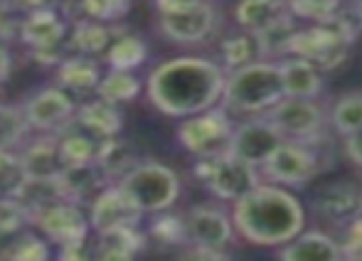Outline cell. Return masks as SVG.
Segmentation results:
<instances>
[{"label": "cell", "instance_id": "836d02e7", "mask_svg": "<svg viewBox=\"0 0 362 261\" xmlns=\"http://www.w3.org/2000/svg\"><path fill=\"white\" fill-rule=\"evenodd\" d=\"M330 126L340 136L362 131V91H350L335 101L330 109Z\"/></svg>", "mask_w": 362, "mask_h": 261}, {"label": "cell", "instance_id": "4dcf8cb0", "mask_svg": "<svg viewBox=\"0 0 362 261\" xmlns=\"http://www.w3.org/2000/svg\"><path fill=\"white\" fill-rule=\"evenodd\" d=\"M148 59V47L141 37L136 35H119L111 40V45L106 47V64L111 69H126L134 71L136 66H141Z\"/></svg>", "mask_w": 362, "mask_h": 261}, {"label": "cell", "instance_id": "f35d334b", "mask_svg": "<svg viewBox=\"0 0 362 261\" xmlns=\"http://www.w3.org/2000/svg\"><path fill=\"white\" fill-rule=\"evenodd\" d=\"M86 20L94 23H114L129 13V0H76Z\"/></svg>", "mask_w": 362, "mask_h": 261}, {"label": "cell", "instance_id": "b9f144b4", "mask_svg": "<svg viewBox=\"0 0 362 261\" xmlns=\"http://www.w3.org/2000/svg\"><path fill=\"white\" fill-rule=\"evenodd\" d=\"M57 3L59 0H5V5L20 15H28L33 10H42V8H54Z\"/></svg>", "mask_w": 362, "mask_h": 261}, {"label": "cell", "instance_id": "d6a6232c", "mask_svg": "<svg viewBox=\"0 0 362 261\" xmlns=\"http://www.w3.org/2000/svg\"><path fill=\"white\" fill-rule=\"evenodd\" d=\"M296 20L293 15L276 20L274 25H269L267 30L257 33V45H259V57H274V54H288V45L296 35Z\"/></svg>", "mask_w": 362, "mask_h": 261}, {"label": "cell", "instance_id": "52a82bcc", "mask_svg": "<svg viewBox=\"0 0 362 261\" xmlns=\"http://www.w3.org/2000/svg\"><path fill=\"white\" fill-rule=\"evenodd\" d=\"M350 45L353 42L345 40L333 25L315 23L305 30H296L293 40L288 45V54L315 64L320 71H328L348 59Z\"/></svg>", "mask_w": 362, "mask_h": 261}, {"label": "cell", "instance_id": "e0dca14e", "mask_svg": "<svg viewBox=\"0 0 362 261\" xmlns=\"http://www.w3.org/2000/svg\"><path fill=\"white\" fill-rule=\"evenodd\" d=\"M18 35L33 50H57L67 37V20L57 13V8H42L20 18Z\"/></svg>", "mask_w": 362, "mask_h": 261}, {"label": "cell", "instance_id": "60d3db41", "mask_svg": "<svg viewBox=\"0 0 362 261\" xmlns=\"http://www.w3.org/2000/svg\"><path fill=\"white\" fill-rule=\"evenodd\" d=\"M89 249H91L89 237L81 239V242H74V244H64V247L59 249L57 261H89Z\"/></svg>", "mask_w": 362, "mask_h": 261}, {"label": "cell", "instance_id": "9c48e42d", "mask_svg": "<svg viewBox=\"0 0 362 261\" xmlns=\"http://www.w3.org/2000/svg\"><path fill=\"white\" fill-rule=\"evenodd\" d=\"M262 116H267L286 141H310V138H318L320 133H325V111L313 99L284 96Z\"/></svg>", "mask_w": 362, "mask_h": 261}, {"label": "cell", "instance_id": "9a60e30c", "mask_svg": "<svg viewBox=\"0 0 362 261\" xmlns=\"http://www.w3.org/2000/svg\"><path fill=\"white\" fill-rule=\"evenodd\" d=\"M187 244L207 249H224L234 239V224L227 212L212 204H195L182 217Z\"/></svg>", "mask_w": 362, "mask_h": 261}, {"label": "cell", "instance_id": "d6986e66", "mask_svg": "<svg viewBox=\"0 0 362 261\" xmlns=\"http://www.w3.org/2000/svg\"><path fill=\"white\" fill-rule=\"evenodd\" d=\"M28 178H59L64 166L62 156H59V143L57 136L52 133H42L35 141L25 143L23 153H18Z\"/></svg>", "mask_w": 362, "mask_h": 261}, {"label": "cell", "instance_id": "ac0fdd59", "mask_svg": "<svg viewBox=\"0 0 362 261\" xmlns=\"http://www.w3.org/2000/svg\"><path fill=\"white\" fill-rule=\"evenodd\" d=\"M279 261H343V252L335 237L318 229L296 234L279 252Z\"/></svg>", "mask_w": 362, "mask_h": 261}, {"label": "cell", "instance_id": "ee69618b", "mask_svg": "<svg viewBox=\"0 0 362 261\" xmlns=\"http://www.w3.org/2000/svg\"><path fill=\"white\" fill-rule=\"evenodd\" d=\"M195 3H202V0H156L158 15H168V13H180V10L192 8Z\"/></svg>", "mask_w": 362, "mask_h": 261}, {"label": "cell", "instance_id": "2e32d148", "mask_svg": "<svg viewBox=\"0 0 362 261\" xmlns=\"http://www.w3.org/2000/svg\"><path fill=\"white\" fill-rule=\"evenodd\" d=\"M217 25V10L212 3H195L192 8L180 10V13L158 15V28L168 40L180 45H195L202 42L212 35Z\"/></svg>", "mask_w": 362, "mask_h": 261}, {"label": "cell", "instance_id": "7402d4cb", "mask_svg": "<svg viewBox=\"0 0 362 261\" xmlns=\"http://www.w3.org/2000/svg\"><path fill=\"white\" fill-rule=\"evenodd\" d=\"M144 249V234L139 227L114 229L96 234V242L89 249V261H134Z\"/></svg>", "mask_w": 362, "mask_h": 261}, {"label": "cell", "instance_id": "cb8c5ba5", "mask_svg": "<svg viewBox=\"0 0 362 261\" xmlns=\"http://www.w3.org/2000/svg\"><path fill=\"white\" fill-rule=\"evenodd\" d=\"M64 187V195L72 202H84V199H94L106 187V178L99 170L96 163H86V166H67L59 175Z\"/></svg>", "mask_w": 362, "mask_h": 261}, {"label": "cell", "instance_id": "8d00e7d4", "mask_svg": "<svg viewBox=\"0 0 362 261\" xmlns=\"http://www.w3.org/2000/svg\"><path fill=\"white\" fill-rule=\"evenodd\" d=\"M28 124H25L23 109L0 104V151H13L25 141Z\"/></svg>", "mask_w": 362, "mask_h": 261}, {"label": "cell", "instance_id": "8fae6325", "mask_svg": "<svg viewBox=\"0 0 362 261\" xmlns=\"http://www.w3.org/2000/svg\"><path fill=\"white\" fill-rule=\"evenodd\" d=\"M30 224L37 227L40 234H45L49 242L59 244V247L81 242L89 237L91 229L89 217L84 214L81 204L72 202V199H59V202L42 207L30 217Z\"/></svg>", "mask_w": 362, "mask_h": 261}, {"label": "cell", "instance_id": "ab89813d", "mask_svg": "<svg viewBox=\"0 0 362 261\" xmlns=\"http://www.w3.org/2000/svg\"><path fill=\"white\" fill-rule=\"evenodd\" d=\"M175 261H232L224 254V249H207V247H195L190 244L187 249H182L180 257Z\"/></svg>", "mask_w": 362, "mask_h": 261}, {"label": "cell", "instance_id": "f546056e", "mask_svg": "<svg viewBox=\"0 0 362 261\" xmlns=\"http://www.w3.org/2000/svg\"><path fill=\"white\" fill-rule=\"evenodd\" d=\"M111 40H114V30L104 23H94V20H79L72 33H69L72 47L79 54H84V57L106 52Z\"/></svg>", "mask_w": 362, "mask_h": 261}, {"label": "cell", "instance_id": "7bdbcfd3", "mask_svg": "<svg viewBox=\"0 0 362 261\" xmlns=\"http://www.w3.org/2000/svg\"><path fill=\"white\" fill-rule=\"evenodd\" d=\"M343 151L355 166L362 168V131H355V133H350V136H345Z\"/></svg>", "mask_w": 362, "mask_h": 261}, {"label": "cell", "instance_id": "ba28073f", "mask_svg": "<svg viewBox=\"0 0 362 261\" xmlns=\"http://www.w3.org/2000/svg\"><path fill=\"white\" fill-rule=\"evenodd\" d=\"M320 168H323V161H320L318 151L310 143L284 141L269 156V161L262 166V170L274 185L300 187L313 180L320 173Z\"/></svg>", "mask_w": 362, "mask_h": 261}, {"label": "cell", "instance_id": "ffe728a7", "mask_svg": "<svg viewBox=\"0 0 362 261\" xmlns=\"http://www.w3.org/2000/svg\"><path fill=\"white\" fill-rule=\"evenodd\" d=\"M279 69H281L284 96L315 101L323 91V74H320L318 66L305 62V59L288 57L279 62Z\"/></svg>", "mask_w": 362, "mask_h": 261}, {"label": "cell", "instance_id": "d590c367", "mask_svg": "<svg viewBox=\"0 0 362 261\" xmlns=\"http://www.w3.org/2000/svg\"><path fill=\"white\" fill-rule=\"evenodd\" d=\"M28 180L23 161L15 151H0V199H15Z\"/></svg>", "mask_w": 362, "mask_h": 261}, {"label": "cell", "instance_id": "30bf717a", "mask_svg": "<svg viewBox=\"0 0 362 261\" xmlns=\"http://www.w3.org/2000/svg\"><path fill=\"white\" fill-rule=\"evenodd\" d=\"M284 141L286 138L279 133V129L267 116H257V119L242 121L239 126H234L227 153L252 168H262Z\"/></svg>", "mask_w": 362, "mask_h": 261}, {"label": "cell", "instance_id": "74e56055", "mask_svg": "<svg viewBox=\"0 0 362 261\" xmlns=\"http://www.w3.org/2000/svg\"><path fill=\"white\" fill-rule=\"evenodd\" d=\"M151 237L156 242H160L163 247H177V244H187L185 237V224H182V217L173 212H158L156 219L151 224Z\"/></svg>", "mask_w": 362, "mask_h": 261}, {"label": "cell", "instance_id": "3957f363", "mask_svg": "<svg viewBox=\"0 0 362 261\" xmlns=\"http://www.w3.org/2000/svg\"><path fill=\"white\" fill-rule=\"evenodd\" d=\"M284 99L281 69L279 62H257L239 66L224 76L222 106L239 114H267L276 101Z\"/></svg>", "mask_w": 362, "mask_h": 261}, {"label": "cell", "instance_id": "6da1fadb", "mask_svg": "<svg viewBox=\"0 0 362 261\" xmlns=\"http://www.w3.org/2000/svg\"><path fill=\"white\" fill-rule=\"evenodd\" d=\"M227 71L205 57H175L158 64L148 76V99L173 119L202 114L222 99Z\"/></svg>", "mask_w": 362, "mask_h": 261}, {"label": "cell", "instance_id": "7dc6e473", "mask_svg": "<svg viewBox=\"0 0 362 261\" xmlns=\"http://www.w3.org/2000/svg\"><path fill=\"white\" fill-rule=\"evenodd\" d=\"M205 3H210V0H205Z\"/></svg>", "mask_w": 362, "mask_h": 261}, {"label": "cell", "instance_id": "bcb514c9", "mask_svg": "<svg viewBox=\"0 0 362 261\" xmlns=\"http://www.w3.org/2000/svg\"><path fill=\"white\" fill-rule=\"evenodd\" d=\"M5 10V0H0V13H3Z\"/></svg>", "mask_w": 362, "mask_h": 261}, {"label": "cell", "instance_id": "8992f818", "mask_svg": "<svg viewBox=\"0 0 362 261\" xmlns=\"http://www.w3.org/2000/svg\"><path fill=\"white\" fill-rule=\"evenodd\" d=\"M195 175L205 182V187L212 195L219 199H229V202H237L239 197H244L259 185L257 168L237 161L229 153L200 158V163L195 166Z\"/></svg>", "mask_w": 362, "mask_h": 261}, {"label": "cell", "instance_id": "f6af8a7d", "mask_svg": "<svg viewBox=\"0 0 362 261\" xmlns=\"http://www.w3.org/2000/svg\"><path fill=\"white\" fill-rule=\"evenodd\" d=\"M10 69H13V59H10L8 47H5V45H0V81L8 79Z\"/></svg>", "mask_w": 362, "mask_h": 261}, {"label": "cell", "instance_id": "44dd1931", "mask_svg": "<svg viewBox=\"0 0 362 261\" xmlns=\"http://www.w3.org/2000/svg\"><path fill=\"white\" fill-rule=\"evenodd\" d=\"M74 126H79L84 133L94 136L96 141H104V138L119 136L124 129V116L116 109L114 104H106V101H86L79 109L74 111Z\"/></svg>", "mask_w": 362, "mask_h": 261}, {"label": "cell", "instance_id": "c3c4849f", "mask_svg": "<svg viewBox=\"0 0 362 261\" xmlns=\"http://www.w3.org/2000/svg\"><path fill=\"white\" fill-rule=\"evenodd\" d=\"M129 3H131V0H129Z\"/></svg>", "mask_w": 362, "mask_h": 261}, {"label": "cell", "instance_id": "7c38bea8", "mask_svg": "<svg viewBox=\"0 0 362 261\" xmlns=\"http://www.w3.org/2000/svg\"><path fill=\"white\" fill-rule=\"evenodd\" d=\"M74 101L59 86H47L33 94L23 104V116L28 129H35L40 133H52L57 136L74 121Z\"/></svg>", "mask_w": 362, "mask_h": 261}, {"label": "cell", "instance_id": "484cf974", "mask_svg": "<svg viewBox=\"0 0 362 261\" xmlns=\"http://www.w3.org/2000/svg\"><path fill=\"white\" fill-rule=\"evenodd\" d=\"M99 79H101L99 64L94 59L84 57V54L62 59L57 66V84L64 91H79V94H84V91L96 89Z\"/></svg>", "mask_w": 362, "mask_h": 261}, {"label": "cell", "instance_id": "4fadbf2b", "mask_svg": "<svg viewBox=\"0 0 362 261\" xmlns=\"http://www.w3.org/2000/svg\"><path fill=\"white\" fill-rule=\"evenodd\" d=\"M310 209L320 222L343 229L362 214V187L350 180L330 182L315 192Z\"/></svg>", "mask_w": 362, "mask_h": 261}, {"label": "cell", "instance_id": "4316f807", "mask_svg": "<svg viewBox=\"0 0 362 261\" xmlns=\"http://www.w3.org/2000/svg\"><path fill=\"white\" fill-rule=\"evenodd\" d=\"M15 199H18L20 207L33 217L35 212H40V209L47 207V204L67 199V195H64V187L59 178H28Z\"/></svg>", "mask_w": 362, "mask_h": 261}, {"label": "cell", "instance_id": "f1b7e54d", "mask_svg": "<svg viewBox=\"0 0 362 261\" xmlns=\"http://www.w3.org/2000/svg\"><path fill=\"white\" fill-rule=\"evenodd\" d=\"M94 91L99 94L101 101L119 106V104H126V101H134L136 96H139L141 79L134 74V71L111 69V71H106V74L101 76Z\"/></svg>", "mask_w": 362, "mask_h": 261}, {"label": "cell", "instance_id": "d4e9b609", "mask_svg": "<svg viewBox=\"0 0 362 261\" xmlns=\"http://www.w3.org/2000/svg\"><path fill=\"white\" fill-rule=\"evenodd\" d=\"M94 163L99 166V170L104 173L106 182H111V180L119 182L121 178H124L131 168L139 166L141 161L129 143L121 141L119 136H114V138H104V141L99 143V151H96Z\"/></svg>", "mask_w": 362, "mask_h": 261}, {"label": "cell", "instance_id": "e575fe53", "mask_svg": "<svg viewBox=\"0 0 362 261\" xmlns=\"http://www.w3.org/2000/svg\"><path fill=\"white\" fill-rule=\"evenodd\" d=\"M259 57V45L257 37L252 33H242V35H232L222 42V69H239V66H247L252 62H257Z\"/></svg>", "mask_w": 362, "mask_h": 261}, {"label": "cell", "instance_id": "603a6c76", "mask_svg": "<svg viewBox=\"0 0 362 261\" xmlns=\"http://www.w3.org/2000/svg\"><path fill=\"white\" fill-rule=\"evenodd\" d=\"M286 15H291L286 0H239L234 8V18H237L239 28L252 35L267 30L269 25L286 18Z\"/></svg>", "mask_w": 362, "mask_h": 261}, {"label": "cell", "instance_id": "7a4b0ae2", "mask_svg": "<svg viewBox=\"0 0 362 261\" xmlns=\"http://www.w3.org/2000/svg\"><path fill=\"white\" fill-rule=\"evenodd\" d=\"M232 224L249 244L284 247L303 232L305 209L298 197L279 185H262L234 202Z\"/></svg>", "mask_w": 362, "mask_h": 261}, {"label": "cell", "instance_id": "83f0119b", "mask_svg": "<svg viewBox=\"0 0 362 261\" xmlns=\"http://www.w3.org/2000/svg\"><path fill=\"white\" fill-rule=\"evenodd\" d=\"M57 143L64 166H86V163L96 161V151H99L101 141H96L94 136L84 133L79 126L69 124L67 129L57 133Z\"/></svg>", "mask_w": 362, "mask_h": 261}, {"label": "cell", "instance_id": "5b68a950", "mask_svg": "<svg viewBox=\"0 0 362 261\" xmlns=\"http://www.w3.org/2000/svg\"><path fill=\"white\" fill-rule=\"evenodd\" d=\"M234 124L224 106H212L202 114L187 116L177 129V141L187 153L197 158L222 156L229 148Z\"/></svg>", "mask_w": 362, "mask_h": 261}, {"label": "cell", "instance_id": "277c9868", "mask_svg": "<svg viewBox=\"0 0 362 261\" xmlns=\"http://www.w3.org/2000/svg\"><path fill=\"white\" fill-rule=\"evenodd\" d=\"M116 185L121 187L126 197L148 214H158L170 209L180 197V178L173 168L163 163H139L131 168Z\"/></svg>", "mask_w": 362, "mask_h": 261}, {"label": "cell", "instance_id": "5bb4252c", "mask_svg": "<svg viewBox=\"0 0 362 261\" xmlns=\"http://www.w3.org/2000/svg\"><path fill=\"white\" fill-rule=\"evenodd\" d=\"M141 212L129 197L121 192L119 185H109L91 199L89 207V227L96 234L114 232V229H126V227H139L141 224Z\"/></svg>", "mask_w": 362, "mask_h": 261}, {"label": "cell", "instance_id": "1f68e13d", "mask_svg": "<svg viewBox=\"0 0 362 261\" xmlns=\"http://www.w3.org/2000/svg\"><path fill=\"white\" fill-rule=\"evenodd\" d=\"M0 261H49V247L33 229H23L0 247Z\"/></svg>", "mask_w": 362, "mask_h": 261}]
</instances>
